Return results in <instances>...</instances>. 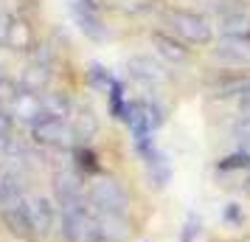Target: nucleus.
<instances>
[{"label":"nucleus","instance_id":"1","mask_svg":"<svg viewBox=\"0 0 250 242\" xmlns=\"http://www.w3.org/2000/svg\"><path fill=\"white\" fill-rule=\"evenodd\" d=\"M166 23L171 25V31L180 40L191 43V45H208L214 40V25L208 23L203 14L188 12V9H169Z\"/></svg>","mask_w":250,"mask_h":242},{"label":"nucleus","instance_id":"2","mask_svg":"<svg viewBox=\"0 0 250 242\" xmlns=\"http://www.w3.org/2000/svg\"><path fill=\"white\" fill-rule=\"evenodd\" d=\"M87 203L93 211H110V214L129 211V195L115 177H96L87 189Z\"/></svg>","mask_w":250,"mask_h":242},{"label":"nucleus","instance_id":"3","mask_svg":"<svg viewBox=\"0 0 250 242\" xmlns=\"http://www.w3.org/2000/svg\"><path fill=\"white\" fill-rule=\"evenodd\" d=\"M31 138L40 147H48V150H65L73 141V132H70V121L65 118H54V115H42L40 121L31 124Z\"/></svg>","mask_w":250,"mask_h":242},{"label":"nucleus","instance_id":"4","mask_svg":"<svg viewBox=\"0 0 250 242\" xmlns=\"http://www.w3.org/2000/svg\"><path fill=\"white\" fill-rule=\"evenodd\" d=\"M28 200L31 197L20 195V197H14L12 203L0 206V220L17 237H34V231H31V214H28Z\"/></svg>","mask_w":250,"mask_h":242},{"label":"nucleus","instance_id":"5","mask_svg":"<svg viewBox=\"0 0 250 242\" xmlns=\"http://www.w3.org/2000/svg\"><path fill=\"white\" fill-rule=\"evenodd\" d=\"M126 70L135 82H141L144 88H160L169 82V70L152 57H132L126 62Z\"/></svg>","mask_w":250,"mask_h":242},{"label":"nucleus","instance_id":"6","mask_svg":"<svg viewBox=\"0 0 250 242\" xmlns=\"http://www.w3.org/2000/svg\"><path fill=\"white\" fill-rule=\"evenodd\" d=\"M70 14H73L76 25H79V31L84 37H90L93 43L107 40V25H104L102 14L96 12V9L84 6V3H79V0H70Z\"/></svg>","mask_w":250,"mask_h":242},{"label":"nucleus","instance_id":"7","mask_svg":"<svg viewBox=\"0 0 250 242\" xmlns=\"http://www.w3.org/2000/svg\"><path fill=\"white\" fill-rule=\"evenodd\" d=\"M214 96L219 99H245L250 96V73H242V70H222L219 76L211 85Z\"/></svg>","mask_w":250,"mask_h":242},{"label":"nucleus","instance_id":"8","mask_svg":"<svg viewBox=\"0 0 250 242\" xmlns=\"http://www.w3.org/2000/svg\"><path fill=\"white\" fill-rule=\"evenodd\" d=\"M28 214H31V231L34 237H48L57 225V206L48 197H31L28 200Z\"/></svg>","mask_w":250,"mask_h":242},{"label":"nucleus","instance_id":"9","mask_svg":"<svg viewBox=\"0 0 250 242\" xmlns=\"http://www.w3.org/2000/svg\"><path fill=\"white\" fill-rule=\"evenodd\" d=\"M96 214V222H99V231H102L104 242H124L132 231V222L126 214H110V211H93Z\"/></svg>","mask_w":250,"mask_h":242},{"label":"nucleus","instance_id":"10","mask_svg":"<svg viewBox=\"0 0 250 242\" xmlns=\"http://www.w3.org/2000/svg\"><path fill=\"white\" fill-rule=\"evenodd\" d=\"M9 104H12L9 113L17 115L20 121H28V124H34V121H40L45 115V110H42V96L40 93H31V90H23V88L17 90V96Z\"/></svg>","mask_w":250,"mask_h":242},{"label":"nucleus","instance_id":"11","mask_svg":"<svg viewBox=\"0 0 250 242\" xmlns=\"http://www.w3.org/2000/svg\"><path fill=\"white\" fill-rule=\"evenodd\" d=\"M152 45L158 48V54L166 62H174V65H183L191 59V51L180 43V37H171L166 31H152Z\"/></svg>","mask_w":250,"mask_h":242},{"label":"nucleus","instance_id":"12","mask_svg":"<svg viewBox=\"0 0 250 242\" xmlns=\"http://www.w3.org/2000/svg\"><path fill=\"white\" fill-rule=\"evenodd\" d=\"M54 79V65H45V62H28L20 76V88L31 93H45L48 85Z\"/></svg>","mask_w":250,"mask_h":242},{"label":"nucleus","instance_id":"13","mask_svg":"<svg viewBox=\"0 0 250 242\" xmlns=\"http://www.w3.org/2000/svg\"><path fill=\"white\" fill-rule=\"evenodd\" d=\"M70 132L76 144H87V141L99 132V115L93 113L90 107H76L70 115Z\"/></svg>","mask_w":250,"mask_h":242},{"label":"nucleus","instance_id":"14","mask_svg":"<svg viewBox=\"0 0 250 242\" xmlns=\"http://www.w3.org/2000/svg\"><path fill=\"white\" fill-rule=\"evenodd\" d=\"M219 31L222 37L233 40H250V14L236 9V12H222L219 14Z\"/></svg>","mask_w":250,"mask_h":242},{"label":"nucleus","instance_id":"15","mask_svg":"<svg viewBox=\"0 0 250 242\" xmlns=\"http://www.w3.org/2000/svg\"><path fill=\"white\" fill-rule=\"evenodd\" d=\"M6 45L14 51H31L37 45L31 25L20 20V17H9V28H6Z\"/></svg>","mask_w":250,"mask_h":242},{"label":"nucleus","instance_id":"16","mask_svg":"<svg viewBox=\"0 0 250 242\" xmlns=\"http://www.w3.org/2000/svg\"><path fill=\"white\" fill-rule=\"evenodd\" d=\"M216 57L228 59L233 65H250V40H233V37H222L216 43Z\"/></svg>","mask_w":250,"mask_h":242},{"label":"nucleus","instance_id":"17","mask_svg":"<svg viewBox=\"0 0 250 242\" xmlns=\"http://www.w3.org/2000/svg\"><path fill=\"white\" fill-rule=\"evenodd\" d=\"M42 110H45V115L68 121L76 107H73V102H70V96L65 90H45L42 93Z\"/></svg>","mask_w":250,"mask_h":242},{"label":"nucleus","instance_id":"18","mask_svg":"<svg viewBox=\"0 0 250 242\" xmlns=\"http://www.w3.org/2000/svg\"><path fill=\"white\" fill-rule=\"evenodd\" d=\"M107 9H113L118 14H129V17H138V14H149L158 9V0H104Z\"/></svg>","mask_w":250,"mask_h":242},{"label":"nucleus","instance_id":"19","mask_svg":"<svg viewBox=\"0 0 250 242\" xmlns=\"http://www.w3.org/2000/svg\"><path fill=\"white\" fill-rule=\"evenodd\" d=\"M23 195V189H20V177L14 169L9 166H0V206H6V203H12L14 197Z\"/></svg>","mask_w":250,"mask_h":242},{"label":"nucleus","instance_id":"20","mask_svg":"<svg viewBox=\"0 0 250 242\" xmlns=\"http://www.w3.org/2000/svg\"><path fill=\"white\" fill-rule=\"evenodd\" d=\"M146 166H149V177H152V183H155V186H166V183H169L171 166H169V161H166V155H163V152H158Z\"/></svg>","mask_w":250,"mask_h":242},{"label":"nucleus","instance_id":"21","mask_svg":"<svg viewBox=\"0 0 250 242\" xmlns=\"http://www.w3.org/2000/svg\"><path fill=\"white\" fill-rule=\"evenodd\" d=\"M219 172H250V155L248 152H233V155H225L222 161L216 163Z\"/></svg>","mask_w":250,"mask_h":242},{"label":"nucleus","instance_id":"22","mask_svg":"<svg viewBox=\"0 0 250 242\" xmlns=\"http://www.w3.org/2000/svg\"><path fill=\"white\" fill-rule=\"evenodd\" d=\"M87 79H90L93 88H99V90H107V93H110V88L115 85V76H113V73H110L107 68H102L99 62H93V65H90V70H87Z\"/></svg>","mask_w":250,"mask_h":242},{"label":"nucleus","instance_id":"23","mask_svg":"<svg viewBox=\"0 0 250 242\" xmlns=\"http://www.w3.org/2000/svg\"><path fill=\"white\" fill-rule=\"evenodd\" d=\"M222 220H225L228 225H242V222H245V211H242L239 203H228V206L222 208Z\"/></svg>","mask_w":250,"mask_h":242},{"label":"nucleus","instance_id":"24","mask_svg":"<svg viewBox=\"0 0 250 242\" xmlns=\"http://www.w3.org/2000/svg\"><path fill=\"white\" fill-rule=\"evenodd\" d=\"M230 130H233V138H239V144L250 141V115H239Z\"/></svg>","mask_w":250,"mask_h":242},{"label":"nucleus","instance_id":"25","mask_svg":"<svg viewBox=\"0 0 250 242\" xmlns=\"http://www.w3.org/2000/svg\"><path fill=\"white\" fill-rule=\"evenodd\" d=\"M203 231V222H200V217H188V222L183 225V234H180V242H194V237Z\"/></svg>","mask_w":250,"mask_h":242},{"label":"nucleus","instance_id":"26","mask_svg":"<svg viewBox=\"0 0 250 242\" xmlns=\"http://www.w3.org/2000/svg\"><path fill=\"white\" fill-rule=\"evenodd\" d=\"M14 127V115L9 110H0V138H9Z\"/></svg>","mask_w":250,"mask_h":242},{"label":"nucleus","instance_id":"27","mask_svg":"<svg viewBox=\"0 0 250 242\" xmlns=\"http://www.w3.org/2000/svg\"><path fill=\"white\" fill-rule=\"evenodd\" d=\"M6 28H9V17L0 14V43H6Z\"/></svg>","mask_w":250,"mask_h":242},{"label":"nucleus","instance_id":"28","mask_svg":"<svg viewBox=\"0 0 250 242\" xmlns=\"http://www.w3.org/2000/svg\"><path fill=\"white\" fill-rule=\"evenodd\" d=\"M239 150H242V152H248V155H250V141H242V144H239Z\"/></svg>","mask_w":250,"mask_h":242},{"label":"nucleus","instance_id":"29","mask_svg":"<svg viewBox=\"0 0 250 242\" xmlns=\"http://www.w3.org/2000/svg\"><path fill=\"white\" fill-rule=\"evenodd\" d=\"M3 79H6V73H3V68H0V82H3Z\"/></svg>","mask_w":250,"mask_h":242},{"label":"nucleus","instance_id":"30","mask_svg":"<svg viewBox=\"0 0 250 242\" xmlns=\"http://www.w3.org/2000/svg\"><path fill=\"white\" fill-rule=\"evenodd\" d=\"M245 192H248V195H250V180H248V186H245Z\"/></svg>","mask_w":250,"mask_h":242}]
</instances>
